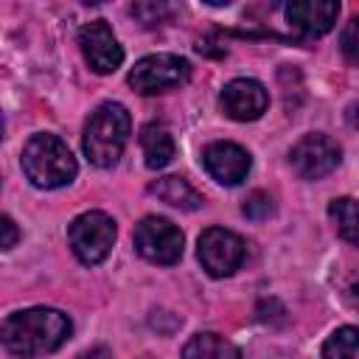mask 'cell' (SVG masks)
I'll return each instance as SVG.
<instances>
[{
  "instance_id": "obj_8",
  "label": "cell",
  "mask_w": 359,
  "mask_h": 359,
  "mask_svg": "<svg viewBox=\"0 0 359 359\" xmlns=\"http://www.w3.org/2000/svg\"><path fill=\"white\" fill-rule=\"evenodd\" d=\"M339 160H342L339 143L323 132L303 135L289 151V163L300 180H323L339 165Z\"/></svg>"
},
{
  "instance_id": "obj_6",
  "label": "cell",
  "mask_w": 359,
  "mask_h": 359,
  "mask_svg": "<svg viewBox=\"0 0 359 359\" xmlns=\"http://www.w3.org/2000/svg\"><path fill=\"white\" fill-rule=\"evenodd\" d=\"M135 250L151 264H177L182 258V233L163 216H146L135 227Z\"/></svg>"
},
{
  "instance_id": "obj_5",
  "label": "cell",
  "mask_w": 359,
  "mask_h": 359,
  "mask_svg": "<svg viewBox=\"0 0 359 359\" xmlns=\"http://www.w3.org/2000/svg\"><path fill=\"white\" fill-rule=\"evenodd\" d=\"M191 76V65L182 56L174 53H151L135 62V67L129 70V87L140 95H154V93H165L174 90L180 84H185Z\"/></svg>"
},
{
  "instance_id": "obj_7",
  "label": "cell",
  "mask_w": 359,
  "mask_h": 359,
  "mask_svg": "<svg viewBox=\"0 0 359 359\" xmlns=\"http://www.w3.org/2000/svg\"><path fill=\"white\" fill-rule=\"evenodd\" d=\"M247 255V244L227 227H208L199 236V261L210 278H230Z\"/></svg>"
},
{
  "instance_id": "obj_3",
  "label": "cell",
  "mask_w": 359,
  "mask_h": 359,
  "mask_svg": "<svg viewBox=\"0 0 359 359\" xmlns=\"http://www.w3.org/2000/svg\"><path fill=\"white\" fill-rule=\"evenodd\" d=\"M20 163H22L25 177L31 180V185L45 188V191H53V188L73 182V177L79 171L76 157L67 149V143L56 135H48V132L28 137V143L22 146Z\"/></svg>"
},
{
  "instance_id": "obj_23",
  "label": "cell",
  "mask_w": 359,
  "mask_h": 359,
  "mask_svg": "<svg viewBox=\"0 0 359 359\" xmlns=\"http://www.w3.org/2000/svg\"><path fill=\"white\" fill-rule=\"evenodd\" d=\"M0 137H3V118H0Z\"/></svg>"
},
{
  "instance_id": "obj_21",
  "label": "cell",
  "mask_w": 359,
  "mask_h": 359,
  "mask_svg": "<svg viewBox=\"0 0 359 359\" xmlns=\"http://www.w3.org/2000/svg\"><path fill=\"white\" fill-rule=\"evenodd\" d=\"M356 17L348 22V28H345V34H342V50H345V56L351 59V62H356L359 59V50H356Z\"/></svg>"
},
{
  "instance_id": "obj_11",
  "label": "cell",
  "mask_w": 359,
  "mask_h": 359,
  "mask_svg": "<svg viewBox=\"0 0 359 359\" xmlns=\"http://www.w3.org/2000/svg\"><path fill=\"white\" fill-rule=\"evenodd\" d=\"M202 165H205V171L216 182H222V185H238L241 180H247L252 160H250L247 149H241L238 143L216 140V143H208L205 146Z\"/></svg>"
},
{
  "instance_id": "obj_14",
  "label": "cell",
  "mask_w": 359,
  "mask_h": 359,
  "mask_svg": "<svg viewBox=\"0 0 359 359\" xmlns=\"http://www.w3.org/2000/svg\"><path fill=\"white\" fill-rule=\"evenodd\" d=\"M140 149H143L146 165L154 168V171L157 168H165L174 160V151H177L171 132L165 126H160V123L143 126V132H140Z\"/></svg>"
},
{
  "instance_id": "obj_16",
  "label": "cell",
  "mask_w": 359,
  "mask_h": 359,
  "mask_svg": "<svg viewBox=\"0 0 359 359\" xmlns=\"http://www.w3.org/2000/svg\"><path fill=\"white\" fill-rule=\"evenodd\" d=\"M356 345H359V331L353 325H342L325 339L323 359H356Z\"/></svg>"
},
{
  "instance_id": "obj_15",
  "label": "cell",
  "mask_w": 359,
  "mask_h": 359,
  "mask_svg": "<svg viewBox=\"0 0 359 359\" xmlns=\"http://www.w3.org/2000/svg\"><path fill=\"white\" fill-rule=\"evenodd\" d=\"M182 359H238V348L213 331H202L185 342Z\"/></svg>"
},
{
  "instance_id": "obj_22",
  "label": "cell",
  "mask_w": 359,
  "mask_h": 359,
  "mask_svg": "<svg viewBox=\"0 0 359 359\" xmlns=\"http://www.w3.org/2000/svg\"><path fill=\"white\" fill-rule=\"evenodd\" d=\"M79 359H112V353H109L104 345H98V348H90V351H84Z\"/></svg>"
},
{
  "instance_id": "obj_12",
  "label": "cell",
  "mask_w": 359,
  "mask_h": 359,
  "mask_svg": "<svg viewBox=\"0 0 359 359\" xmlns=\"http://www.w3.org/2000/svg\"><path fill=\"white\" fill-rule=\"evenodd\" d=\"M339 3L331 0H294L286 6V20L300 36H323L334 28Z\"/></svg>"
},
{
  "instance_id": "obj_13",
  "label": "cell",
  "mask_w": 359,
  "mask_h": 359,
  "mask_svg": "<svg viewBox=\"0 0 359 359\" xmlns=\"http://www.w3.org/2000/svg\"><path fill=\"white\" fill-rule=\"evenodd\" d=\"M149 194H154L160 202H165L171 208H180V210L202 208V194L194 185H188L182 177H160L149 185Z\"/></svg>"
},
{
  "instance_id": "obj_4",
  "label": "cell",
  "mask_w": 359,
  "mask_h": 359,
  "mask_svg": "<svg viewBox=\"0 0 359 359\" xmlns=\"http://www.w3.org/2000/svg\"><path fill=\"white\" fill-rule=\"evenodd\" d=\"M115 219L107 216L104 210H87L81 216H76L67 227V241L70 250L76 252V258L87 266L101 264L115 244Z\"/></svg>"
},
{
  "instance_id": "obj_24",
  "label": "cell",
  "mask_w": 359,
  "mask_h": 359,
  "mask_svg": "<svg viewBox=\"0 0 359 359\" xmlns=\"http://www.w3.org/2000/svg\"><path fill=\"white\" fill-rule=\"evenodd\" d=\"M0 185H3V182H0Z\"/></svg>"
},
{
  "instance_id": "obj_2",
  "label": "cell",
  "mask_w": 359,
  "mask_h": 359,
  "mask_svg": "<svg viewBox=\"0 0 359 359\" xmlns=\"http://www.w3.org/2000/svg\"><path fill=\"white\" fill-rule=\"evenodd\" d=\"M129 135H132V118L126 107L118 101L101 104L84 123L81 146H84L87 160L98 168H112L121 160L129 143Z\"/></svg>"
},
{
  "instance_id": "obj_20",
  "label": "cell",
  "mask_w": 359,
  "mask_h": 359,
  "mask_svg": "<svg viewBox=\"0 0 359 359\" xmlns=\"http://www.w3.org/2000/svg\"><path fill=\"white\" fill-rule=\"evenodd\" d=\"M132 14L140 17L143 22H160L163 14H168V8L160 3H137V6H132Z\"/></svg>"
},
{
  "instance_id": "obj_9",
  "label": "cell",
  "mask_w": 359,
  "mask_h": 359,
  "mask_svg": "<svg viewBox=\"0 0 359 359\" xmlns=\"http://www.w3.org/2000/svg\"><path fill=\"white\" fill-rule=\"evenodd\" d=\"M79 45H81V53H84L87 65L101 76L115 73L123 65V48H121L118 36L112 34V28L104 20L87 22L79 31Z\"/></svg>"
},
{
  "instance_id": "obj_19",
  "label": "cell",
  "mask_w": 359,
  "mask_h": 359,
  "mask_svg": "<svg viewBox=\"0 0 359 359\" xmlns=\"http://www.w3.org/2000/svg\"><path fill=\"white\" fill-rule=\"evenodd\" d=\"M17 241H20V227L14 224V219L0 213V250H11L17 247Z\"/></svg>"
},
{
  "instance_id": "obj_18",
  "label": "cell",
  "mask_w": 359,
  "mask_h": 359,
  "mask_svg": "<svg viewBox=\"0 0 359 359\" xmlns=\"http://www.w3.org/2000/svg\"><path fill=\"white\" fill-rule=\"evenodd\" d=\"M241 213L247 216V219H266L269 213H272V199H269V194H264V191H252L247 199H244V205H241Z\"/></svg>"
},
{
  "instance_id": "obj_17",
  "label": "cell",
  "mask_w": 359,
  "mask_h": 359,
  "mask_svg": "<svg viewBox=\"0 0 359 359\" xmlns=\"http://www.w3.org/2000/svg\"><path fill=\"white\" fill-rule=\"evenodd\" d=\"M328 216L334 219L337 233H339L348 244H356V202H353L351 196L334 199V202L328 205Z\"/></svg>"
},
{
  "instance_id": "obj_10",
  "label": "cell",
  "mask_w": 359,
  "mask_h": 359,
  "mask_svg": "<svg viewBox=\"0 0 359 359\" xmlns=\"http://www.w3.org/2000/svg\"><path fill=\"white\" fill-rule=\"evenodd\" d=\"M222 109L233 121H258L266 107H269V93L261 81L255 79H233L224 84L222 95Z\"/></svg>"
},
{
  "instance_id": "obj_1",
  "label": "cell",
  "mask_w": 359,
  "mask_h": 359,
  "mask_svg": "<svg viewBox=\"0 0 359 359\" xmlns=\"http://www.w3.org/2000/svg\"><path fill=\"white\" fill-rule=\"evenodd\" d=\"M70 331L73 325L65 311L50 309V306H34V309L8 314L0 328V339L8 353L20 359H34V356H45L62 348Z\"/></svg>"
}]
</instances>
